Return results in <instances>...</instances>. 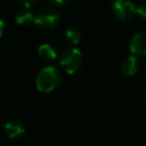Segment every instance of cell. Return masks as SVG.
Masks as SVG:
<instances>
[{
    "label": "cell",
    "mask_w": 146,
    "mask_h": 146,
    "mask_svg": "<svg viewBox=\"0 0 146 146\" xmlns=\"http://www.w3.org/2000/svg\"><path fill=\"white\" fill-rule=\"evenodd\" d=\"M138 71V59L135 55L128 56L121 64V73L124 76H132Z\"/></svg>",
    "instance_id": "ba28073f"
},
{
    "label": "cell",
    "mask_w": 146,
    "mask_h": 146,
    "mask_svg": "<svg viewBox=\"0 0 146 146\" xmlns=\"http://www.w3.org/2000/svg\"><path fill=\"white\" fill-rule=\"evenodd\" d=\"M137 16L143 19H146V3H143L137 7Z\"/></svg>",
    "instance_id": "8fae6325"
},
{
    "label": "cell",
    "mask_w": 146,
    "mask_h": 146,
    "mask_svg": "<svg viewBox=\"0 0 146 146\" xmlns=\"http://www.w3.org/2000/svg\"><path fill=\"white\" fill-rule=\"evenodd\" d=\"M48 1L56 6H68L72 0H48Z\"/></svg>",
    "instance_id": "4fadbf2b"
},
{
    "label": "cell",
    "mask_w": 146,
    "mask_h": 146,
    "mask_svg": "<svg viewBox=\"0 0 146 146\" xmlns=\"http://www.w3.org/2000/svg\"><path fill=\"white\" fill-rule=\"evenodd\" d=\"M19 2L23 6V8L30 9L31 7H33V5L36 2V0H19Z\"/></svg>",
    "instance_id": "7c38bea8"
},
{
    "label": "cell",
    "mask_w": 146,
    "mask_h": 146,
    "mask_svg": "<svg viewBox=\"0 0 146 146\" xmlns=\"http://www.w3.org/2000/svg\"><path fill=\"white\" fill-rule=\"evenodd\" d=\"M15 22L18 25L27 26L32 23H34V14L30 11V9L22 8L15 14Z\"/></svg>",
    "instance_id": "9c48e42d"
},
{
    "label": "cell",
    "mask_w": 146,
    "mask_h": 146,
    "mask_svg": "<svg viewBox=\"0 0 146 146\" xmlns=\"http://www.w3.org/2000/svg\"><path fill=\"white\" fill-rule=\"evenodd\" d=\"M129 49L135 56H146V31L137 32L130 38Z\"/></svg>",
    "instance_id": "5b68a950"
},
{
    "label": "cell",
    "mask_w": 146,
    "mask_h": 146,
    "mask_svg": "<svg viewBox=\"0 0 146 146\" xmlns=\"http://www.w3.org/2000/svg\"><path fill=\"white\" fill-rule=\"evenodd\" d=\"M60 23L58 11L52 7H44L34 14V24L43 31H52Z\"/></svg>",
    "instance_id": "7a4b0ae2"
},
{
    "label": "cell",
    "mask_w": 146,
    "mask_h": 146,
    "mask_svg": "<svg viewBox=\"0 0 146 146\" xmlns=\"http://www.w3.org/2000/svg\"><path fill=\"white\" fill-rule=\"evenodd\" d=\"M65 39L68 43L75 46L81 40V32L76 27H68L65 31Z\"/></svg>",
    "instance_id": "30bf717a"
},
{
    "label": "cell",
    "mask_w": 146,
    "mask_h": 146,
    "mask_svg": "<svg viewBox=\"0 0 146 146\" xmlns=\"http://www.w3.org/2000/svg\"><path fill=\"white\" fill-rule=\"evenodd\" d=\"M59 65L67 74L76 73L83 63L82 54L79 49L72 47L64 50L59 56Z\"/></svg>",
    "instance_id": "3957f363"
},
{
    "label": "cell",
    "mask_w": 146,
    "mask_h": 146,
    "mask_svg": "<svg viewBox=\"0 0 146 146\" xmlns=\"http://www.w3.org/2000/svg\"><path fill=\"white\" fill-rule=\"evenodd\" d=\"M111 9L115 18L122 22H128L137 15V7L131 0H114Z\"/></svg>",
    "instance_id": "277c9868"
},
{
    "label": "cell",
    "mask_w": 146,
    "mask_h": 146,
    "mask_svg": "<svg viewBox=\"0 0 146 146\" xmlns=\"http://www.w3.org/2000/svg\"><path fill=\"white\" fill-rule=\"evenodd\" d=\"M38 56L46 64H51L57 58V52L50 43H42L38 49Z\"/></svg>",
    "instance_id": "52a82bcc"
},
{
    "label": "cell",
    "mask_w": 146,
    "mask_h": 146,
    "mask_svg": "<svg viewBox=\"0 0 146 146\" xmlns=\"http://www.w3.org/2000/svg\"><path fill=\"white\" fill-rule=\"evenodd\" d=\"M5 132H6V136L10 139H18L24 135L25 127L19 120L13 119V120H9L6 122Z\"/></svg>",
    "instance_id": "8992f818"
},
{
    "label": "cell",
    "mask_w": 146,
    "mask_h": 146,
    "mask_svg": "<svg viewBox=\"0 0 146 146\" xmlns=\"http://www.w3.org/2000/svg\"><path fill=\"white\" fill-rule=\"evenodd\" d=\"M60 83H62V73L57 67L52 65H48L41 68L35 78L36 89L46 94L56 90Z\"/></svg>",
    "instance_id": "6da1fadb"
}]
</instances>
